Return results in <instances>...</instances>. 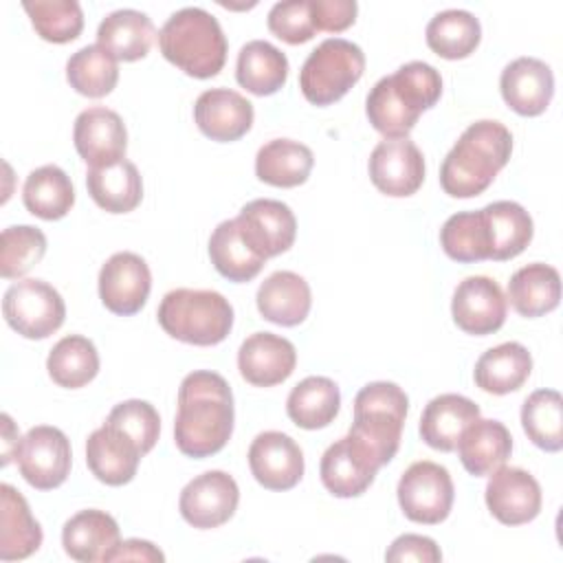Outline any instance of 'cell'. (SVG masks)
<instances>
[{
  "label": "cell",
  "instance_id": "cell-1",
  "mask_svg": "<svg viewBox=\"0 0 563 563\" xmlns=\"http://www.w3.org/2000/svg\"><path fill=\"white\" fill-rule=\"evenodd\" d=\"M233 394L224 376L196 369L178 387L174 442L187 457H209L224 449L233 433Z\"/></svg>",
  "mask_w": 563,
  "mask_h": 563
},
{
  "label": "cell",
  "instance_id": "cell-2",
  "mask_svg": "<svg viewBox=\"0 0 563 563\" xmlns=\"http://www.w3.org/2000/svg\"><path fill=\"white\" fill-rule=\"evenodd\" d=\"M440 95V73L427 62H407L372 86L365 112L385 139H402L413 130L420 114L438 103Z\"/></svg>",
  "mask_w": 563,
  "mask_h": 563
},
{
  "label": "cell",
  "instance_id": "cell-3",
  "mask_svg": "<svg viewBox=\"0 0 563 563\" xmlns=\"http://www.w3.org/2000/svg\"><path fill=\"white\" fill-rule=\"evenodd\" d=\"M512 134L493 119L471 123L444 156L440 185L453 198H473L488 189L501 167L510 161Z\"/></svg>",
  "mask_w": 563,
  "mask_h": 563
},
{
  "label": "cell",
  "instance_id": "cell-4",
  "mask_svg": "<svg viewBox=\"0 0 563 563\" xmlns=\"http://www.w3.org/2000/svg\"><path fill=\"white\" fill-rule=\"evenodd\" d=\"M158 46L167 62L196 79L216 77L229 51L220 22L200 7L174 11L158 31Z\"/></svg>",
  "mask_w": 563,
  "mask_h": 563
},
{
  "label": "cell",
  "instance_id": "cell-5",
  "mask_svg": "<svg viewBox=\"0 0 563 563\" xmlns=\"http://www.w3.org/2000/svg\"><path fill=\"white\" fill-rule=\"evenodd\" d=\"M161 328L189 345H216L233 328V308L218 290L176 288L158 306Z\"/></svg>",
  "mask_w": 563,
  "mask_h": 563
},
{
  "label": "cell",
  "instance_id": "cell-6",
  "mask_svg": "<svg viewBox=\"0 0 563 563\" xmlns=\"http://www.w3.org/2000/svg\"><path fill=\"white\" fill-rule=\"evenodd\" d=\"M407 409L409 398L396 383H367L354 398V422L347 433L369 446L385 466L400 446Z\"/></svg>",
  "mask_w": 563,
  "mask_h": 563
},
{
  "label": "cell",
  "instance_id": "cell-7",
  "mask_svg": "<svg viewBox=\"0 0 563 563\" xmlns=\"http://www.w3.org/2000/svg\"><path fill=\"white\" fill-rule=\"evenodd\" d=\"M363 70L365 53L358 44L328 37L306 57L299 70V88L310 103L330 106L361 79Z\"/></svg>",
  "mask_w": 563,
  "mask_h": 563
},
{
  "label": "cell",
  "instance_id": "cell-8",
  "mask_svg": "<svg viewBox=\"0 0 563 563\" xmlns=\"http://www.w3.org/2000/svg\"><path fill=\"white\" fill-rule=\"evenodd\" d=\"M7 323L24 339H46L62 328L66 303L44 279H18L2 297Z\"/></svg>",
  "mask_w": 563,
  "mask_h": 563
},
{
  "label": "cell",
  "instance_id": "cell-9",
  "mask_svg": "<svg viewBox=\"0 0 563 563\" xmlns=\"http://www.w3.org/2000/svg\"><path fill=\"white\" fill-rule=\"evenodd\" d=\"M398 504L407 519L435 526L451 512L455 488L449 471L431 460L413 462L398 479Z\"/></svg>",
  "mask_w": 563,
  "mask_h": 563
},
{
  "label": "cell",
  "instance_id": "cell-10",
  "mask_svg": "<svg viewBox=\"0 0 563 563\" xmlns=\"http://www.w3.org/2000/svg\"><path fill=\"white\" fill-rule=\"evenodd\" d=\"M22 477L37 490H51L66 482L70 473V442L66 433L51 424L26 431L15 451Z\"/></svg>",
  "mask_w": 563,
  "mask_h": 563
},
{
  "label": "cell",
  "instance_id": "cell-11",
  "mask_svg": "<svg viewBox=\"0 0 563 563\" xmlns=\"http://www.w3.org/2000/svg\"><path fill=\"white\" fill-rule=\"evenodd\" d=\"M380 466L383 462L378 455L347 433L325 449L319 475L334 497H358L372 486Z\"/></svg>",
  "mask_w": 563,
  "mask_h": 563
},
{
  "label": "cell",
  "instance_id": "cell-12",
  "mask_svg": "<svg viewBox=\"0 0 563 563\" xmlns=\"http://www.w3.org/2000/svg\"><path fill=\"white\" fill-rule=\"evenodd\" d=\"M240 501L235 479L224 471H205L180 490L178 508L183 519L200 530L227 523Z\"/></svg>",
  "mask_w": 563,
  "mask_h": 563
},
{
  "label": "cell",
  "instance_id": "cell-13",
  "mask_svg": "<svg viewBox=\"0 0 563 563\" xmlns=\"http://www.w3.org/2000/svg\"><path fill=\"white\" fill-rule=\"evenodd\" d=\"M235 222L244 242L264 260L286 253L297 235L295 213L286 202L273 198L246 202Z\"/></svg>",
  "mask_w": 563,
  "mask_h": 563
},
{
  "label": "cell",
  "instance_id": "cell-14",
  "mask_svg": "<svg viewBox=\"0 0 563 563\" xmlns=\"http://www.w3.org/2000/svg\"><path fill=\"white\" fill-rule=\"evenodd\" d=\"M152 290V273L147 262L132 253L119 251L106 260L99 271V297L101 303L121 317L136 314Z\"/></svg>",
  "mask_w": 563,
  "mask_h": 563
},
{
  "label": "cell",
  "instance_id": "cell-15",
  "mask_svg": "<svg viewBox=\"0 0 563 563\" xmlns=\"http://www.w3.org/2000/svg\"><path fill=\"white\" fill-rule=\"evenodd\" d=\"M508 301L501 286L486 275L462 279L451 299V314L466 334L484 336L497 332L506 321Z\"/></svg>",
  "mask_w": 563,
  "mask_h": 563
},
{
  "label": "cell",
  "instance_id": "cell-16",
  "mask_svg": "<svg viewBox=\"0 0 563 563\" xmlns=\"http://www.w3.org/2000/svg\"><path fill=\"white\" fill-rule=\"evenodd\" d=\"M367 169L378 191L405 198L416 194L424 180V156L407 136L385 139L372 150Z\"/></svg>",
  "mask_w": 563,
  "mask_h": 563
},
{
  "label": "cell",
  "instance_id": "cell-17",
  "mask_svg": "<svg viewBox=\"0 0 563 563\" xmlns=\"http://www.w3.org/2000/svg\"><path fill=\"white\" fill-rule=\"evenodd\" d=\"M484 497L490 515L504 526L528 523L541 510V486L534 475L519 466L493 471Z\"/></svg>",
  "mask_w": 563,
  "mask_h": 563
},
{
  "label": "cell",
  "instance_id": "cell-18",
  "mask_svg": "<svg viewBox=\"0 0 563 563\" xmlns=\"http://www.w3.org/2000/svg\"><path fill=\"white\" fill-rule=\"evenodd\" d=\"M73 141L77 154L90 167H106L125 158L128 130L114 110L92 106L77 114Z\"/></svg>",
  "mask_w": 563,
  "mask_h": 563
},
{
  "label": "cell",
  "instance_id": "cell-19",
  "mask_svg": "<svg viewBox=\"0 0 563 563\" xmlns=\"http://www.w3.org/2000/svg\"><path fill=\"white\" fill-rule=\"evenodd\" d=\"M249 466L264 488L288 490L303 477V453L290 435L262 431L249 446Z\"/></svg>",
  "mask_w": 563,
  "mask_h": 563
},
{
  "label": "cell",
  "instance_id": "cell-20",
  "mask_svg": "<svg viewBox=\"0 0 563 563\" xmlns=\"http://www.w3.org/2000/svg\"><path fill=\"white\" fill-rule=\"evenodd\" d=\"M295 345L273 332H253L238 350V369L242 378L255 387L284 383L295 372Z\"/></svg>",
  "mask_w": 563,
  "mask_h": 563
},
{
  "label": "cell",
  "instance_id": "cell-21",
  "mask_svg": "<svg viewBox=\"0 0 563 563\" xmlns=\"http://www.w3.org/2000/svg\"><path fill=\"white\" fill-rule=\"evenodd\" d=\"M253 103L231 88H209L194 103L196 125L211 141L229 143L242 139L253 125Z\"/></svg>",
  "mask_w": 563,
  "mask_h": 563
},
{
  "label": "cell",
  "instance_id": "cell-22",
  "mask_svg": "<svg viewBox=\"0 0 563 563\" xmlns=\"http://www.w3.org/2000/svg\"><path fill=\"white\" fill-rule=\"evenodd\" d=\"M499 90L517 114L537 117L545 112L554 95L552 68L539 57H517L501 70Z\"/></svg>",
  "mask_w": 563,
  "mask_h": 563
},
{
  "label": "cell",
  "instance_id": "cell-23",
  "mask_svg": "<svg viewBox=\"0 0 563 563\" xmlns=\"http://www.w3.org/2000/svg\"><path fill=\"white\" fill-rule=\"evenodd\" d=\"M141 457V449L108 422L95 429L86 440V464L90 473L108 486L132 482Z\"/></svg>",
  "mask_w": 563,
  "mask_h": 563
},
{
  "label": "cell",
  "instance_id": "cell-24",
  "mask_svg": "<svg viewBox=\"0 0 563 563\" xmlns=\"http://www.w3.org/2000/svg\"><path fill=\"white\" fill-rule=\"evenodd\" d=\"M119 543V523L106 510H79L62 528L64 552L79 563H108V556Z\"/></svg>",
  "mask_w": 563,
  "mask_h": 563
},
{
  "label": "cell",
  "instance_id": "cell-25",
  "mask_svg": "<svg viewBox=\"0 0 563 563\" xmlns=\"http://www.w3.org/2000/svg\"><path fill=\"white\" fill-rule=\"evenodd\" d=\"M260 314L277 325H299L312 306L308 282L292 271H275L268 275L255 295Z\"/></svg>",
  "mask_w": 563,
  "mask_h": 563
},
{
  "label": "cell",
  "instance_id": "cell-26",
  "mask_svg": "<svg viewBox=\"0 0 563 563\" xmlns=\"http://www.w3.org/2000/svg\"><path fill=\"white\" fill-rule=\"evenodd\" d=\"M479 418V407L460 394L431 398L420 416V438L438 451H455L464 429Z\"/></svg>",
  "mask_w": 563,
  "mask_h": 563
},
{
  "label": "cell",
  "instance_id": "cell-27",
  "mask_svg": "<svg viewBox=\"0 0 563 563\" xmlns=\"http://www.w3.org/2000/svg\"><path fill=\"white\" fill-rule=\"evenodd\" d=\"M455 449L462 466L471 475L484 477L506 464L512 453V438L504 422L477 418L464 429Z\"/></svg>",
  "mask_w": 563,
  "mask_h": 563
},
{
  "label": "cell",
  "instance_id": "cell-28",
  "mask_svg": "<svg viewBox=\"0 0 563 563\" xmlns=\"http://www.w3.org/2000/svg\"><path fill=\"white\" fill-rule=\"evenodd\" d=\"M156 40L154 22L136 9H117L108 13L97 29V44L117 62H136L145 57Z\"/></svg>",
  "mask_w": 563,
  "mask_h": 563
},
{
  "label": "cell",
  "instance_id": "cell-29",
  "mask_svg": "<svg viewBox=\"0 0 563 563\" xmlns=\"http://www.w3.org/2000/svg\"><path fill=\"white\" fill-rule=\"evenodd\" d=\"M42 528L20 490L11 484L0 486V559L20 561L42 545Z\"/></svg>",
  "mask_w": 563,
  "mask_h": 563
},
{
  "label": "cell",
  "instance_id": "cell-30",
  "mask_svg": "<svg viewBox=\"0 0 563 563\" xmlns=\"http://www.w3.org/2000/svg\"><path fill=\"white\" fill-rule=\"evenodd\" d=\"M532 372V356L526 345L517 341L499 343L486 350L473 369L475 385L488 394L504 396L517 391Z\"/></svg>",
  "mask_w": 563,
  "mask_h": 563
},
{
  "label": "cell",
  "instance_id": "cell-31",
  "mask_svg": "<svg viewBox=\"0 0 563 563\" xmlns=\"http://www.w3.org/2000/svg\"><path fill=\"white\" fill-rule=\"evenodd\" d=\"M510 306L528 319L552 312L561 301V275L554 266L532 262L517 268L508 282Z\"/></svg>",
  "mask_w": 563,
  "mask_h": 563
},
{
  "label": "cell",
  "instance_id": "cell-32",
  "mask_svg": "<svg viewBox=\"0 0 563 563\" xmlns=\"http://www.w3.org/2000/svg\"><path fill=\"white\" fill-rule=\"evenodd\" d=\"M86 187L90 198L108 213H128L136 209L143 198L141 174L128 158L106 167H90Z\"/></svg>",
  "mask_w": 563,
  "mask_h": 563
},
{
  "label": "cell",
  "instance_id": "cell-33",
  "mask_svg": "<svg viewBox=\"0 0 563 563\" xmlns=\"http://www.w3.org/2000/svg\"><path fill=\"white\" fill-rule=\"evenodd\" d=\"M235 79L257 97L277 92L288 79L286 55L266 40H251L238 53Z\"/></svg>",
  "mask_w": 563,
  "mask_h": 563
},
{
  "label": "cell",
  "instance_id": "cell-34",
  "mask_svg": "<svg viewBox=\"0 0 563 563\" xmlns=\"http://www.w3.org/2000/svg\"><path fill=\"white\" fill-rule=\"evenodd\" d=\"M488 240H490V260L504 262L512 260L530 244L534 224L530 213L515 200H497L482 209Z\"/></svg>",
  "mask_w": 563,
  "mask_h": 563
},
{
  "label": "cell",
  "instance_id": "cell-35",
  "mask_svg": "<svg viewBox=\"0 0 563 563\" xmlns=\"http://www.w3.org/2000/svg\"><path fill=\"white\" fill-rule=\"evenodd\" d=\"M314 156L312 150L292 139H273L257 150L255 174L273 187H297L308 180Z\"/></svg>",
  "mask_w": 563,
  "mask_h": 563
},
{
  "label": "cell",
  "instance_id": "cell-36",
  "mask_svg": "<svg viewBox=\"0 0 563 563\" xmlns=\"http://www.w3.org/2000/svg\"><path fill=\"white\" fill-rule=\"evenodd\" d=\"M341 407V391L328 376H308L299 380L286 400L288 418L301 429L328 427Z\"/></svg>",
  "mask_w": 563,
  "mask_h": 563
},
{
  "label": "cell",
  "instance_id": "cell-37",
  "mask_svg": "<svg viewBox=\"0 0 563 563\" xmlns=\"http://www.w3.org/2000/svg\"><path fill=\"white\" fill-rule=\"evenodd\" d=\"M424 35L427 46L435 55L444 59H464L477 48L482 24L466 9H444L429 20Z\"/></svg>",
  "mask_w": 563,
  "mask_h": 563
},
{
  "label": "cell",
  "instance_id": "cell-38",
  "mask_svg": "<svg viewBox=\"0 0 563 563\" xmlns=\"http://www.w3.org/2000/svg\"><path fill=\"white\" fill-rule=\"evenodd\" d=\"M22 200L29 213L42 220H59L73 209L75 189L62 167L42 165L26 176Z\"/></svg>",
  "mask_w": 563,
  "mask_h": 563
},
{
  "label": "cell",
  "instance_id": "cell-39",
  "mask_svg": "<svg viewBox=\"0 0 563 563\" xmlns=\"http://www.w3.org/2000/svg\"><path fill=\"white\" fill-rule=\"evenodd\" d=\"M209 257L216 271L229 282H249L253 279L262 266L264 257H260L240 235L235 218L222 220L211 238H209Z\"/></svg>",
  "mask_w": 563,
  "mask_h": 563
},
{
  "label": "cell",
  "instance_id": "cell-40",
  "mask_svg": "<svg viewBox=\"0 0 563 563\" xmlns=\"http://www.w3.org/2000/svg\"><path fill=\"white\" fill-rule=\"evenodd\" d=\"M46 369L53 383L66 389L88 385L99 372V352L95 343L81 334L59 339L46 358Z\"/></svg>",
  "mask_w": 563,
  "mask_h": 563
},
{
  "label": "cell",
  "instance_id": "cell-41",
  "mask_svg": "<svg viewBox=\"0 0 563 563\" xmlns=\"http://www.w3.org/2000/svg\"><path fill=\"white\" fill-rule=\"evenodd\" d=\"M66 79L79 95L99 99L114 90L119 81V64L99 44H88L68 57Z\"/></svg>",
  "mask_w": 563,
  "mask_h": 563
},
{
  "label": "cell",
  "instance_id": "cell-42",
  "mask_svg": "<svg viewBox=\"0 0 563 563\" xmlns=\"http://www.w3.org/2000/svg\"><path fill=\"white\" fill-rule=\"evenodd\" d=\"M521 427L539 449L556 453L563 449V398L556 389L532 391L521 407Z\"/></svg>",
  "mask_w": 563,
  "mask_h": 563
},
{
  "label": "cell",
  "instance_id": "cell-43",
  "mask_svg": "<svg viewBox=\"0 0 563 563\" xmlns=\"http://www.w3.org/2000/svg\"><path fill=\"white\" fill-rule=\"evenodd\" d=\"M440 244L455 262L490 260V240L482 209L460 211L446 218L440 229Z\"/></svg>",
  "mask_w": 563,
  "mask_h": 563
},
{
  "label": "cell",
  "instance_id": "cell-44",
  "mask_svg": "<svg viewBox=\"0 0 563 563\" xmlns=\"http://www.w3.org/2000/svg\"><path fill=\"white\" fill-rule=\"evenodd\" d=\"M22 7L35 33L46 42H73L84 29V11L77 0H24Z\"/></svg>",
  "mask_w": 563,
  "mask_h": 563
},
{
  "label": "cell",
  "instance_id": "cell-45",
  "mask_svg": "<svg viewBox=\"0 0 563 563\" xmlns=\"http://www.w3.org/2000/svg\"><path fill=\"white\" fill-rule=\"evenodd\" d=\"M46 253V235L31 224L7 227L0 238V273L18 279L29 273Z\"/></svg>",
  "mask_w": 563,
  "mask_h": 563
},
{
  "label": "cell",
  "instance_id": "cell-46",
  "mask_svg": "<svg viewBox=\"0 0 563 563\" xmlns=\"http://www.w3.org/2000/svg\"><path fill=\"white\" fill-rule=\"evenodd\" d=\"M106 422L125 438H130L143 455L154 449L161 433L158 411L154 409V405L139 398H130L114 405Z\"/></svg>",
  "mask_w": 563,
  "mask_h": 563
},
{
  "label": "cell",
  "instance_id": "cell-47",
  "mask_svg": "<svg viewBox=\"0 0 563 563\" xmlns=\"http://www.w3.org/2000/svg\"><path fill=\"white\" fill-rule=\"evenodd\" d=\"M268 29L288 44H303L314 37L317 26L310 11V0H282L268 11Z\"/></svg>",
  "mask_w": 563,
  "mask_h": 563
},
{
  "label": "cell",
  "instance_id": "cell-48",
  "mask_svg": "<svg viewBox=\"0 0 563 563\" xmlns=\"http://www.w3.org/2000/svg\"><path fill=\"white\" fill-rule=\"evenodd\" d=\"M310 11L317 31L339 33L354 24L358 4L354 0H310Z\"/></svg>",
  "mask_w": 563,
  "mask_h": 563
},
{
  "label": "cell",
  "instance_id": "cell-49",
  "mask_svg": "<svg viewBox=\"0 0 563 563\" xmlns=\"http://www.w3.org/2000/svg\"><path fill=\"white\" fill-rule=\"evenodd\" d=\"M385 561H389V563H402V561L438 563V561H442V552L431 537L400 534L398 539H394V543L385 552Z\"/></svg>",
  "mask_w": 563,
  "mask_h": 563
},
{
  "label": "cell",
  "instance_id": "cell-50",
  "mask_svg": "<svg viewBox=\"0 0 563 563\" xmlns=\"http://www.w3.org/2000/svg\"><path fill=\"white\" fill-rule=\"evenodd\" d=\"M112 561H165V554L150 541L125 539L108 556V563Z\"/></svg>",
  "mask_w": 563,
  "mask_h": 563
},
{
  "label": "cell",
  "instance_id": "cell-51",
  "mask_svg": "<svg viewBox=\"0 0 563 563\" xmlns=\"http://www.w3.org/2000/svg\"><path fill=\"white\" fill-rule=\"evenodd\" d=\"M20 433L11 420L9 413H2V466H7L11 462V457H15V451L20 446Z\"/></svg>",
  "mask_w": 563,
  "mask_h": 563
}]
</instances>
